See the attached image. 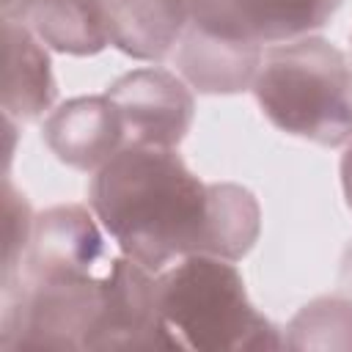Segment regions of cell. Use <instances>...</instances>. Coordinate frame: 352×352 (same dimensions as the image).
I'll list each match as a JSON object with an SVG mask.
<instances>
[{
  "label": "cell",
  "instance_id": "15",
  "mask_svg": "<svg viewBox=\"0 0 352 352\" xmlns=\"http://www.w3.org/2000/svg\"><path fill=\"white\" fill-rule=\"evenodd\" d=\"M349 44H352V36H349Z\"/></svg>",
  "mask_w": 352,
  "mask_h": 352
},
{
  "label": "cell",
  "instance_id": "3",
  "mask_svg": "<svg viewBox=\"0 0 352 352\" xmlns=\"http://www.w3.org/2000/svg\"><path fill=\"white\" fill-rule=\"evenodd\" d=\"M157 344L165 349L242 352L280 349L286 338L256 311L236 261L220 256H184L157 272L154 292Z\"/></svg>",
  "mask_w": 352,
  "mask_h": 352
},
{
  "label": "cell",
  "instance_id": "1",
  "mask_svg": "<svg viewBox=\"0 0 352 352\" xmlns=\"http://www.w3.org/2000/svg\"><path fill=\"white\" fill-rule=\"evenodd\" d=\"M157 275L124 256L91 206L36 214L19 272L3 286V349H151Z\"/></svg>",
  "mask_w": 352,
  "mask_h": 352
},
{
  "label": "cell",
  "instance_id": "14",
  "mask_svg": "<svg viewBox=\"0 0 352 352\" xmlns=\"http://www.w3.org/2000/svg\"><path fill=\"white\" fill-rule=\"evenodd\" d=\"M341 190H344L346 206L352 209V140L344 146V157H341Z\"/></svg>",
  "mask_w": 352,
  "mask_h": 352
},
{
  "label": "cell",
  "instance_id": "12",
  "mask_svg": "<svg viewBox=\"0 0 352 352\" xmlns=\"http://www.w3.org/2000/svg\"><path fill=\"white\" fill-rule=\"evenodd\" d=\"M3 214H6V253H3V286H8L14 280V275L19 272V264L28 253L30 236H33V226H36V214L25 198V192H19L11 182V176L6 173L3 182Z\"/></svg>",
  "mask_w": 352,
  "mask_h": 352
},
{
  "label": "cell",
  "instance_id": "13",
  "mask_svg": "<svg viewBox=\"0 0 352 352\" xmlns=\"http://www.w3.org/2000/svg\"><path fill=\"white\" fill-rule=\"evenodd\" d=\"M110 0H3V16L22 19L33 8L44 6H88V8H107Z\"/></svg>",
  "mask_w": 352,
  "mask_h": 352
},
{
  "label": "cell",
  "instance_id": "4",
  "mask_svg": "<svg viewBox=\"0 0 352 352\" xmlns=\"http://www.w3.org/2000/svg\"><path fill=\"white\" fill-rule=\"evenodd\" d=\"M250 91L286 135L327 148L352 140V60L322 36L267 47Z\"/></svg>",
  "mask_w": 352,
  "mask_h": 352
},
{
  "label": "cell",
  "instance_id": "6",
  "mask_svg": "<svg viewBox=\"0 0 352 352\" xmlns=\"http://www.w3.org/2000/svg\"><path fill=\"white\" fill-rule=\"evenodd\" d=\"M341 0H190V25L253 47L311 36L338 11Z\"/></svg>",
  "mask_w": 352,
  "mask_h": 352
},
{
  "label": "cell",
  "instance_id": "7",
  "mask_svg": "<svg viewBox=\"0 0 352 352\" xmlns=\"http://www.w3.org/2000/svg\"><path fill=\"white\" fill-rule=\"evenodd\" d=\"M44 143L60 162L94 173L124 148V132L107 94L77 96L44 118Z\"/></svg>",
  "mask_w": 352,
  "mask_h": 352
},
{
  "label": "cell",
  "instance_id": "9",
  "mask_svg": "<svg viewBox=\"0 0 352 352\" xmlns=\"http://www.w3.org/2000/svg\"><path fill=\"white\" fill-rule=\"evenodd\" d=\"M264 50L187 28L168 58L173 72L198 94H239L253 88Z\"/></svg>",
  "mask_w": 352,
  "mask_h": 352
},
{
  "label": "cell",
  "instance_id": "10",
  "mask_svg": "<svg viewBox=\"0 0 352 352\" xmlns=\"http://www.w3.org/2000/svg\"><path fill=\"white\" fill-rule=\"evenodd\" d=\"M190 28V0H110V47L135 60H168Z\"/></svg>",
  "mask_w": 352,
  "mask_h": 352
},
{
  "label": "cell",
  "instance_id": "5",
  "mask_svg": "<svg viewBox=\"0 0 352 352\" xmlns=\"http://www.w3.org/2000/svg\"><path fill=\"white\" fill-rule=\"evenodd\" d=\"M104 94L118 113L124 148H176L192 124L195 99L190 85L176 72L157 66L135 69L118 77Z\"/></svg>",
  "mask_w": 352,
  "mask_h": 352
},
{
  "label": "cell",
  "instance_id": "2",
  "mask_svg": "<svg viewBox=\"0 0 352 352\" xmlns=\"http://www.w3.org/2000/svg\"><path fill=\"white\" fill-rule=\"evenodd\" d=\"M88 206L113 245L154 275L195 253L239 261L261 231L248 187L201 182L176 148H121L94 170Z\"/></svg>",
  "mask_w": 352,
  "mask_h": 352
},
{
  "label": "cell",
  "instance_id": "8",
  "mask_svg": "<svg viewBox=\"0 0 352 352\" xmlns=\"http://www.w3.org/2000/svg\"><path fill=\"white\" fill-rule=\"evenodd\" d=\"M6 72H3V116L22 124L47 118L55 110L58 82L52 74L47 44L22 22L3 16Z\"/></svg>",
  "mask_w": 352,
  "mask_h": 352
},
{
  "label": "cell",
  "instance_id": "11",
  "mask_svg": "<svg viewBox=\"0 0 352 352\" xmlns=\"http://www.w3.org/2000/svg\"><path fill=\"white\" fill-rule=\"evenodd\" d=\"M286 346H352V302L344 297H322L308 302L292 319Z\"/></svg>",
  "mask_w": 352,
  "mask_h": 352
}]
</instances>
